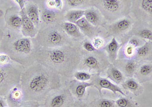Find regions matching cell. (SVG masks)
<instances>
[{
	"label": "cell",
	"instance_id": "74e56055",
	"mask_svg": "<svg viewBox=\"0 0 152 107\" xmlns=\"http://www.w3.org/2000/svg\"><path fill=\"white\" fill-rule=\"evenodd\" d=\"M69 5L72 7H77L82 4L85 0H67Z\"/></svg>",
	"mask_w": 152,
	"mask_h": 107
},
{
	"label": "cell",
	"instance_id": "7bdbcfd3",
	"mask_svg": "<svg viewBox=\"0 0 152 107\" xmlns=\"http://www.w3.org/2000/svg\"><path fill=\"white\" fill-rule=\"evenodd\" d=\"M43 107H44V106H43ZM40 107H41V106H40Z\"/></svg>",
	"mask_w": 152,
	"mask_h": 107
},
{
	"label": "cell",
	"instance_id": "d6986e66",
	"mask_svg": "<svg viewBox=\"0 0 152 107\" xmlns=\"http://www.w3.org/2000/svg\"><path fill=\"white\" fill-rule=\"evenodd\" d=\"M89 105L91 107H118L114 100L102 98L96 99Z\"/></svg>",
	"mask_w": 152,
	"mask_h": 107
},
{
	"label": "cell",
	"instance_id": "9c48e42d",
	"mask_svg": "<svg viewBox=\"0 0 152 107\" xmlns=\"http://www.w3.org/2000/svg\"><path fill=\"white\" fill-rule=\"evenodd\" d=\"M120 61L115 67L123 73L125 77H133L139 66L138 61L135 59H127Z\"/></svg>",
	"mask_w": 152,
	"mask_h": 107
},
{
	"label": "cell",
	"instance_id": "d6a6232c",
	"mask_svg": "<svg viewBox=\"0 0 152 107\" xmlns=\"http://www.w3.org/2000/svg\"><path fill=\"white\" fill-rule=\"evenodd\" d=\"M83 48L86 51L88 52H95L97 50L95 48L92 43L89 41H86L83 43Z\"/></svg>",
	"mask_w": 152,
	"mask_h": 107
},
{
	"label": "cell",
	"instance_id": "e575fe53",
	"mask_svg": "<svg viewBox=\"0 0 152 107\" xmlns=\"http://www.w3.org/2000/svg\"><path fill=\"white\" fill-rule=\"evenodd\" d=\"M135 48L129 44L126 46L125 49V54L128 57H131L135 55Z\"/></svg>",
	"mask_w": 152,
	"mask_h": 107
},
{
	"label": "cell",
	"instance_id": "ffe728a7",
	"mask_svg": "<svg viewBox=\"0 0 152 107\" xmlns=\"http://www.w3.org/2000/svg\"><path fill=\"white\" fill-rule=\"evenodd\" d=\"M26 14L28 17L35 25L39 24L40 20L39 11L37 5L35 4L29 5L27 9Z\"/></svg>",
	"mask_w": 152,
	"mask_h": 107
},
{
	"label": "cell",
	"instance_id": "60d3db41",
	"mask_svg": "<svg viewBox=\"0 0 152 107\" xmlns=\"http://www.w3.org/2000/svg\"><path fill=\"white\" fill-rule=\"evenodd\" d=\"M14 1L18 4L20 9L22 10L24 9L25 3H26L25 0H14Z\"/></svg>",
	"mask_w": 152,
	"mask_h": 107
},
{
	"label": "cell",
	"instance_id": "ee69618b",
	"mask_svg": "<svg viewBox=\"0 0 152 107\" xmlns=\"http://www.w3.org/2000/svg\"><path fill=\"white\" fill-rule=\"evenodd\" d=\"M8 107V106H7V107Z\"/></svg>",
	"mask_w": 152,
	"mask_h": 107
},
{
	"label": "cell",
	"instance_id": "8992f818",
	"mask_svg": "<svg viewBox=\"0 0 152 107\" xmlns=\"http://www.w3.org/2000/svg\"><path fill=\"white\" fill-rule=\"evenodd\" d=\"M82 66V68L79 70L86 71L92 74L100 75L108 67L107 66L104 65L100 61L99 58L93 54L87 55L84 58Z\"/></svg>",
	"mask_w": 152,
	"mask_h": 107
},
{
	"label": "cell",
	"instance_id": "2e32d148",
	"mask_svg": "<svg viewBox=\"0 0 152 107\" xmlns=\"http://www.w3.org/2000/svg\"><path fill=\"white\" fill-rule=\"evenodd\" d=\"M120 45L115 37H113L111 41L106 45L105 50L108 53L109 58L111 61H114L117 57V53Z\"/></svg>",
	"mask_w": 152,
	"mask_h": 107
},
{
	"label": "cell",
	"instance_id": "277c9868",
	"mask_svg": "<svg viewBox=\"0 0 152 107\" xmlns=\"http://www.w3.org/2000/svg\"><path fill=\"white\" fill-rule=\"evenodd\" d=\"M76 100L68 87L53 91L44 101V107H72Z\"/></svg>",
	"mask_w": 152,
	"mask_h": 107
},
{
	"label": "cell",
	"instance_id": "cb8c5ba5",
	"mask_svg": "<svg viewBox=\"0 0 152 107\" xmlns=\"http://www.w3.org/2000/svg\"><path fill=\"white\" fill-rule=\"evenodd\" d=\"M84 17L86 20L93 25H96L99 20V17L97 12L94 10H85Z\"/></svg>",
	"mask_w": 152,
	"mask_h": 107
},
{
	"label": "cell",
	"instance_id": "836d02e7",
	"mask_svg": "<svg viewBox=\"0 0 152 107\" xmlns=\"http://www.w3.org/2000/svg\"><path fill=\"white\" fill-rule=\"evenodd\" d=\"M104 43V40L102 38L100 37H95L93 40L92 43L95 48L97 50L103 46Z\"/></svg>",
	"mask_w": 152,
	"mask_h": 107
},
{
	"label": "cell",
	"instance_id": "d590c367",
	"mask_svg": "<svg viewBox=\"0 0 152 107\" xmlns=\"http://www.w3.org/2000/svg\"><path fill=\"white\" fill-rule=\"evenodd\" d=\"M142 41L139 39L136 38H133L130 39V40L129 41V44L131 45L134 48H137L142 45H143L142 44Z\"/></svg>",
	"mask_w": 152,
	"mask_h": 107
},
{
	"label": "cell",
	"instance_id": "9a60e30c",
	"mask_svg": "<svg viewBox=\"0 0 152 107\" xmlns=\"http://www.w3.org/2000/svg\"><path fill=\"white\" fill-rule=\"evenodd\" d=\"M107 78L110 79L117 84H122L125 81V76L123 73L115 66L110 65L106 70Z\"/></svg>",
	"mask_w": 152,
	"mask_h": 107
},
{
	"label": "cell",
	"instance_id": "e0dca14e",
	"mask_svg": "<svg viewBox=\"0 0 152 107\" xmlns=\"http://www.w3.org/2000/svg\"><path fill=\"white\" fill-rule=\"evenodd\" d=\"M46 41L50 46H61L63 43V36L59 32L53 31L48 34Z\"/></svg>",
	"mask_w": 152,
	"mask_h": 107
},
{
	"label": "cell",
	"instance_id": "8fae6325",
	"mask_svg": "<svg viewBox=\"0 0 152 107\" xmlns=\"http://www.w3.org/2000/svg\"><path fill=\"white\" fill-rule=\"evenodd\" d=\"M9 107H19L24 102L23 95L20 85L14 87L4 97Z\"/></svg>",
	"mask_w": 152,
	"mask_h": 107
},
{
	"label": "cell",
	"instance_id": "1f68e13d",
	"mask_svg": "<svg viewBox=\"0 0 152 107\" xmlns=\"http://www.w3.org/2000/svg\"><path fill=\"white\" fill-rule=\"evenodd\" d=\"M41 103L34 100L25 101L19 107H40Z\"/></svg>",
	"mask_w": 152,
	"mask_h": 107
},
{
	"label": "cell",
	"instance_id": "30bf717a",
	"mask_svg": "<svg viewBox=\"0 0 152 107\" xmlns=\"http://www.w3.org/2000/svg\"><path fill=\"white\" fill-rule=\"evenodd\" d=\"M12 48L16 53L22 55H28L32 52L33 45L29 38H20L13 42Z\"/></svg>",
	"mask_w": 152,
	"mask_h": 107
},
{
	"label": "cell",
	"instance_id": "3957f363",
	"mask_svg": "<svg viewBox=\"0 0 152 107\" xmlns=\"http://www.w3.org/2000/svg\"><path fill=\"white\" fill-rule=\"evenodd\" d=\"M24 70L12 67L10 62L0 65V96L6 97L12 89L20 84Z\"/></svg>",
	"mask_w": 152,
	"mask_h": 107
},
{
	"label": "cell",
	"instance_id": "8d00e7d4",
	"mask_svg": "<svg viewBox=\"0 0 152 107\" xmlns=\"http://www.w3.org/2000/svg\"><path fill=\"white\" fill-rule=\"evenodd\" d=\"M10 61V57L4 54H0V65L7 64Z\"/></svg>",
	"mask_w": 152,
	"mask_h": 107
},
{
	"label": "cell",
	"instance_id": "f546056e",
	"mask_svg": "<svg viewBox=\"0 0 152 107\" xmlns=\"http://www.w3.org/2000/svg\"><path fill=\"white\" fill-rule=\"evenodd\" d=\"M56 19V13L51 10H45L42 14V19L45 23L49 24L54 21Z\"/></svg>",
	"mask_w": 152,
	"mask_h": 107
},
{
	"label": "cell",
	"instance_id": "4316f807",
	"mask_svg": "<svg viewBox=\"0 0 152 107\" xmlns=\"http://www.w3.org/2000/svg\"><path fill=\"white\" fill-rule=\"evenodd\" d=\"M116 102L118 107H136L137 105L132 100L126 97L120 98Z\"/></svg>",
	"mask_w": 152,
	"mask_h": 107
},
{
	"label": "cell",
	"instance_id": "7a4b0ae2",
	"mask_svg": "<svg viewBox=\"0 0 152 107\" xmlns=\"http://www.w3.org/2000/svg\"><path fill=\"white\" fill-rule=\"evenodd\" d=\"M45 67L60 75L61 77L72 78L76 71L77 61L71 50L56 48L45 51Z\"/></svg>",
	"mask_w": 152,
	"mask_h": 107
},
{
	"label": "cell",
	"instance_id": "ac0fdd59",
	"mask_svg": "<svg viewBox=\"0 0 152 107\" xmlns=\"http://www.w3.org/2000/svg\"><path fill=\"white\" fill-rule=\"evenodd\" d=\"M64 31L70 36L75 38H79L81 36L80 30L75 23L66 22L63 25Z\"/></svg>",
	"mask_w": 152,
	"mask_h": 107
},
{
	"label": "cell",
	"instance_id": "83f0119b",
	"mask_svg": "<svg viewBox=\"0 0 152 107\" xmlns=\"http://www.w3.org/2000/svg\"><path fill=\"white\" fill-rule=\"evenodd\" d=\"M93 74L85 71L78 70L74 74L73 77L78 81L81 82H86L90 80Z\"/></svg>",
	"mask_w": 152,
	"mask_h": 107
},
{
	"label": "cell",
	"instance_id": "52a82bcc",
	"mask_svg": "<svg viewBox=\"0 0 152 107\" xmlns=\"http://www.w3.org/2000/svg\"><path fill=\"white\" fill-rule=\"evenodd\" d=\"M92 87L93 84L91 82H81L73 79L69 83L68 87L76 100H83L87 88Z\"/></svg>",
	"mask_w": 152,
	"mask_h": 107
},
{
	"label": "cell",
	"instance_id": "5b68a950",
	"mask_svg": "<svg viewBox=\"0 0 152 107\" xmlns=\"http://www.w3.org/2000/svg\"><path fill=\"white\" fill-rule=\"evenodd\" d=\"M91 82L93 84V87L97 89L100 96H102V90L103 89L109 90L112 92L114 94L117 93H120L125 97H126L121 88L118 86L112 83L107 78L102 77L100 74H93L91 79Z\"/></svg>",
	"mask_w": 152,
	"mask_h": 107
},
{
	"label": "cell",
	"instance_id": "ba28073f",
	"mask_svg": "<svg viewBox=\"0 0 152 107\" xmlns=\"http://www.w3.org/2000/svg\"><path fill=\"white\" fill-rule=\"evenodd\" d=\"M140 83H143L152 79V61H147L139 65L134 76Z\"/></svg>",
	"mask_w": 152,
	"mask_h": 107
},
{
	"label": "cell",
	"instance_id": "f1b7e54d",
	"mask_svg": "<svg viewBox=\"0 0 152 107\" xmlns=\"http://www.w3.org/2000/svg\"><path fill=\"white\" fill-rule=\"evenodd\" d=\"M9 24L13 28H20L22 25V17L15 14L12 15L9 18Z\"/></svg>",
	"mask_w": 152,
	"mask_h": 107
},
{
	"label": "cell",
	"instance_id": "f35d334b",
	"mask_svg": "<svg viewBox=\"0 0 152 107\" xmlns=\"http://www.w3.org/2000/svg\"><path fill=\"white\" fill-rule=\"evenodd\" d=\"M55 7L58 9L61 10L63 6L62 0H54Z\"/></svg>",
	"mask_w": 152,
	"mask_h": 107
},
{
	"label": "cell",
	"instance_id": "6da1fadb",
	"mask_svg": "<svg viewBox=\"0 0 152 107\" xmlns=\"http://www.w3.org/2000/svg\"><path fill=\"white\" fill-rule=\"evenodd\" d=\"M61 77L43 65L28 68L22 73L20 87L24 101H44L53 91L62 87Z\"/></svg>",
	"mask_w": 152,
	"mask_h": 107
},
{
	"label": "cell",
	"instance_id": "5bb4252c",
	"mask_svg": "<svg viewBox=\"0 0 152 107\" xmlns=\"http://www.w3.org/2000/svg\"><path fill=\"white\" fill-rule=\"evenodd\" d=\"M121 85L123 89L129 91L136 96H139L143 91V88L135 79L132 77H128Z\"/></svg>",
	"mask_w": 152,
	"mask_h": 107
},
{
	"label": "cell",
	"instance_id": "ab89813d",
	"mask_svg": "<svg viewBox=\"0 0 152 107\" xmlns=\"http://www.w3.org/2000/svg\"><path fill=\"white\" fill-rule=\"evenodd\" d=\"M8 106L7 101L4 97L0 96V107H6Z\"/></svg>",
	"mask_w": 152,
	"mask_h": 107
},
{
	"label": "cell",
	"instance_id": "484cf974",
	"mask_svg": "<svg viewBox=\"0 0 152 107\" xmlns=\"http://www.w3.org/2000/svg\"><path fill=\"white\" fill-rule=\"evenodd\" d=\"M139 8L146 15H152V0L139 1Z\"/></svg>",
	"mask_w": 152,
	"mask_h": 107
},
{
	"label": "cell",
	"instance_id": "d4e9b609",
	"mask_svg": "<svg viewBox=\"0 0 152 107\" xmlns=\"http://www.w3.org/2000/svg\"><path fill=\"white\" fill-rule=\"evenodd\" d=\"M131 22L127 19L121 20L117 22L114 26V28L118 32H124L128 29L131 26Z\"/></svg>",
	"mask_w": 152,
	"mask_h": 107
},
{
	"label": "cell",
	"instance_id": "603a6c76",
	"mask_svg": "<svg viewBox=\"0 0 152 107\" xmlns=\"http://www.w3.org/2000/svg\"><path fill=\"white\" fill-rule=\"evenodd\" d=\"M85 10L75 9L69 11L66 15V18L69 22L75 23L77 20L84 17Z\"/></svg>",
	"mask_w": 152,
	"mask_h": 107
},
{
	"label": "cell",
	"instance_id": "4dcf8cb0",
	"mask_svg": "<svg viewBox=\"0 0 152 107\" xmlns=\"http://www.w3.org/2000/svg\"><path fill=\"white\" fill-rule=\"evenodd\" d=\"M136 35L142 39L150 40L152 41V31L148 28H143L139 30Z\"/></svg>",
	"mask_w": 152,
	"mask_h": 107
},
{
	"label": "cell",
	"instance_id": "b9f144b4",
	"mask_svg": "<svg viewBox=\"0 0 152 107\" xmlns=\"http://www.w3.org/2000/svg\"><path fill=\"white\" fill-rule=\"evenodd\" d=\"M47 5L50 8H52L55 7L54 0H48L47 1Z\"/></svg>",
	"mask_w": 152,
	"mask_h": 107
},
{
	"label": "cell",
	"instance_id": "7402d4cb",
	"mask_svg": "<svg viewBox=\"0 0 152 107\" xmlns=\"http://www.w3.org/2000/svg\"><path fill=\"white\" fill-rule=\"evenodd\" d=\"M119 0H103V5L104 9L108 11L115 12L118 11L121 8Z\"/></svg>",
	"mask_w": 152,
	"mask_h": 107
},
{
	"label": "cell",
	"instance_id": "44dd1931",
	"mask_svg": "<svg viewBox=\"0 0 152 107\" xmlns=\"http://www.w3.org/2000/svg\"><path fill=\"white\" fill-rule=\"evenodd\" d=\"M75 24L77 25L80 31H82L85 34L88 35H92L93 27L91 24L86 20L85 17H82Z\"/></svg>",
	"mask_w": 152,
	"mask_h": 107
},
{
	"label": "cell",
	"instance_id": "4fadbf2b",
	"mask_svg": "<svg viewBox=\"0 0 152 107\" xmlns=\"http://www.w3.org/2000/svg\"><path fill=\"white\" fill-rule=\"evenodd\" d=\"M22 32L23 34L27 37L33 38L36 34L34 24L28 17L27 15L24 12H22Z\"/></svg>",
	"mask_w": 152,
	"mask_h": 107
},
{
	"label": "cell",
	"instance_id": "7c38bea8",
	"mask_svg": "<svg viewBox=\"0 0 152 107\" xmlns=\"http://www.w3.org/2000/svg\"><path fill=\"white\" fill-rule=\"evenodd\" d=\"M135 60L137 61L152 59V42L145 43L136 50Z\"/></svg>",
	"mask_w": 152,
	"mask_h": 107
}]
</instances>
